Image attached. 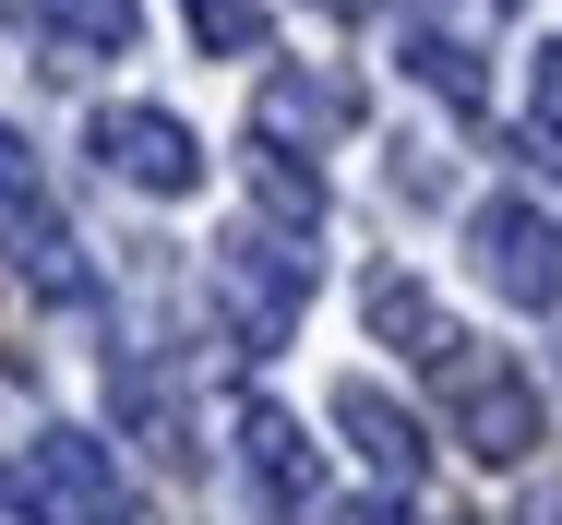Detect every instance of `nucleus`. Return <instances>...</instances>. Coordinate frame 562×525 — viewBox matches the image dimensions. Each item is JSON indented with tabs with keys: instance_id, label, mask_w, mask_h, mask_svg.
I'll return each mask as SVG.
<instances>
[{
	"instance_id": "1",
	"label": "nucleus",
	"mask_w": 562,
	"mask_h": 525,
	"mask_svg": "<svg viewBox=\"0 0 562 525\" xmlns=\"http://www.w3.org/2000/svg\"><path fill=\"white\" fill-rule=\"evenodd\" d=\"M12 514L24 525H144V502L120 490L109 442L97 430H36L12 454Z\"/></svg>"
},
{
	"instance_id": "5",
	"label": "nucleus",
	"mask_w": 562,
	"mask_h": 525,
	"mask_svg": "<svg viewBox=\"0 0 562 525\" xmlns=\"http://www.w3.org/2000/svg\"><path fill=\"white\" fill-rule=\"evenodd\" d=\"M467 251H479V287L503 311H562V215H539L527 192H491L467 215Z\"/></svg>"
},
{
	"instance_id": "10",
	"label": "nucleus",
	"mask_w": 562,
	"mask_h": 525,
	"mask_svg": "<svg viewBox=\"0 0 562 525\" xmlns=\"http://www.w3.org/2000/svg\"><path fill=\"white\" fill-rule=\"evenodd\" d=\"M36 36L60 60H120L144 36V0H36Z\"/></svg>"
},
{
	"instance_id": "13",
	"label": "nucleus",
	"mask_w": 562,
	"mask_h": 525,
	"mask_svg": "<svg viewBox=\"0 0 562 525\" xmlns=\"http://www.w3.org/2000/svg\"><path fill=\"white\" fill-rule=\"evenodd\" d=\"M180 24L204 36V60H251L276 24H263V0H180Z\"/></svg>"
},
{
	"instance_id": "15",
	"label": "nucleus",
	"mask_w": 562,
	"mask_h": 525,
	"mask_svg": "<svg viewBox=\"0 0 562 525\" xmlns=\"http://www.w3.org/2000/svg\"><path fill=\"white\" fill-rule=\"evenodd\" d=\"M336 525H419V514H407V490H371V502H347Z\"/></svg>"
},
{
	"instance_id": "18",
	"label": "nucleus",
	"mask_w": 562,
	"mask_h": 525,
	"mask_svg": "<svg viewBox=\"0 0 562 525\" xmlns=\"http://www.w3.org/2000/svg\"><path fill=\"white\" fill-rule=\"evenodd\" d=\"M0 24H12V0H0Z\"/></svg>"
},
{
	"instance_id": "4",
	"label": "nucleus",
	"mask_w": 562,
	"mask_h": 525,
	"mask_svg": "<svg viewBox=\"0 0 562 525\" xmlns=\"http://www.w3.org/2000/svg\"><path fill=\"white\" fill-rule=\"evenodd\" d=\"M431 383L454 395V442H467L479 466H527V454H539V383H527L515 358H491V346H443Z\"/></svg>"
},
{
	"instance_id": "12",
	"label": "nucleus",
	"mask_w": 562,
	"mask_h": 525,
	"mask_svg": "<svg viewBox=\"0 0 562 525\" xmlns=\"http://www.w3.org/2000/svg\"><path fill=\"white\" fill-rule=\"evenodd\" d=\"M407 72H419L443 107H467V119H479V96H491V84H479V48H454V36H431V24L407 36Z\"/></svg>"
},
{
	"instance_id": "11",
	"label": "nucleus",
	"mask_w": 562,
	"mask_h": 525,
	"mask_svg": "<svg viewBox=\"0 0 562 525\" xmlns=\"http://www.w3.org/2000/svg\"><path fill=\"white\" fill-rule=\"evenodd\" d=\"M251 192H263L276 215H288L300 239L324 227V180H312V168H300V144H276V132H263V156H251Z\"/></svg>"
},
{
	"instance_id": "6",
	"label": "nucleus",
	"mask_w": 562,
	"mask_h": 525,
	"mask_svg": "<svg viewBox=\"0 0 562 525\" xmlns=\"http://www.w3.org/2000/svg\"><path fill=\"white\" fill-rule=\"evenodd\" d=\"M85 156L109 168L120 192H156V204L204 192V132H192L180 107H97V119H85Z\"/></svg>"
},
{
	"instance_id": "9",
	"label": "nucleus",
	"mask_w": 562,
	"mask_h": 525,
	"mask_svg": "<svg viewBox=\"0 0 562 525\" xmlns=\"http://www.w3.org/2000/svg\"><path fill=\"white\" fill-rule=\"evenodd\" d=\"M359 322H371V334H383V346H395V358H419V370H443V346H454V322H443V299H431V287H419V275H395V263H383V275H371V287H359Z\"/></svg>"
},
{
	"instance_id": "16",
	"label": "nucleus",
	"mask_w": 562,
	"mask_h": 525,
	"mask_svg": "<svg viewBox=\"0 0 562 525\" xmlns=\"http://www.w3.org/2000/svg\"><path fill=\"white\" fill-rule=\"evenodd\" d=\"M324 12H383V0H324Z\"/></svg>"
},
{
	"instance_id": "14",
	"label": "nucleus",
	"mask_w": 562,
	"mask_h": 525,
	"mask_svg": "<svg viewBox=\"0 0 562 525\" xmlns=\"http://www.w3.org/2000/svg\"><path fill=\"white\" fill-rule=\"evenodd\" d=\"M527 144L562 168V48H539V60H527Z\"/></svg>"
},
{
	"instance_id": "7",
	"label": "nucleus",
	"mask_w": 562,
	"mask_h": 525,
	"mask_svg": "<svg viewBox=\"0 0 562 525\" xmlns=\"http://www.w3.org/2000/svg\"><path fill=\"white\" fill-rule=\"evenodd\" d=\"M336 430H347V454L383 478V490H419V466H431V442H419V419L359 370V383H336Z\"/></svg>"
},
{
	"instance_id": "2",
	"label": "nucleus",
	"mask_w": 562,
	"mask_h": 525,
	"mask_svg": "<svg viewBox=\"0 0 562 525\" xmlns=\"http://www.w3.org/2000/svg\"><path fill=\"white\" fill-rule=\"evenodd\" d=\"M0 263L36 287V299H85L97 275H85V239L60 227V204H48V180H36V156H24V132L0 119Z\"/></svg>"
},
{
	"instance_id": "3",
	"label": "nucleus",
	"mask_w": 562,
	"mask_h": 525,
	"mask_svg": "<svg viewBox=\"0 0 562 525\" xmlns=\"http://www.w3.org/2000/svg\"><path fill=\"white\" fill-rule=\"evenodd\" d=\"M216 311L239 346H288L300 311H312V251H300V227L288 239H263V227H239L216 239Z\"/></svg>"
},
{
	"instance_id": "8",
	"label": "nucleus",
	"mask_w": 562,
	"mask_h": 525,
	"mask_svg": "<svg viewBox=\"0 0 562 525\" xmlns=\"http://www.w3.org/2000/svg\"><path fill=\"white\" fill-rule=\"evenodd\" d=\"M239 466L263 478V502H324V454L300 442V419H288L276 395H251V407H239Z\"/></svg>"
},
{
	"instance_id": "17",
	"label": "nucleus",
	"mask_w": 562,
	"mask_h": 525,
	"mask_svg": "<svg viewBox=\"0 0 562 525\" xmlns=\"http://www.w3.org/2000/svg\"><path fill=\"white\" fill-rule=\"evenodd\" d=\"M539 525H562V502H539Z\"/></svg>"
}]
</instances>
